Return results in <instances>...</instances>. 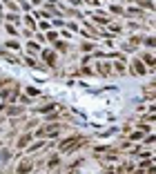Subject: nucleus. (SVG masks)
Returning a JSON list of instances; mask_svg holds the SVG:
<instances>
[{
  "mask_svg": "<svg viewBox=\"0 0 156 174\" xmlns=\"http://www.w3.org/2000/svg\"><path fill=\"white\" fill-rule=\"evenodd\" d=\"M80 143H85L83 136H72V138H65L60 143V152H74L76 147H80Z\"/></svg>",
  "mask_w": 156,
  "mask_h": 174,
  "instance_id": "nucleus-1",
  "label": "nucleus"
},
{
  "mask_svg": "<svg viewBox=\"0 0 156 174\" xmlns=\"http://www.w3.org/2000/svg\"><path fill=\"white\" fill-rule=\"evenodd\" d=\"M60 132V125H47V130H40L38 134H47V136H56Z\"/></svg>",
  "mask_w": 156,
  "mask_h": 174,
  "instance_id": "nucleus-2",
  "label": "nucleus"
},
{
  "mask_svg": "<svg viewBox=\"0 0 156 174\" xmlns=\"http://www.w3.org/2000/svg\"><path fill=\"white\" fill-rule=\"evenodd\" d=\"M132 67H134V71H136L138 76H143V74H145V65H143V63H141L138 58L134 60V63H132Z\"/></svg>",
  "mask_w": 156,
  "mask_h": 174,
  "instance_id": "nucleus-3",
  "label": "nucleus"
},
{
  "mask_svg": "<svg viewBox=\"0 0 156 174\" xmlns=\"http://www.w3.org/2000/svg\"><path fill=\"white\" fill-rule=\"evenodd\" d=\"M31 167H33V165L29 163V161H22V163L18 165V174H27V172L31 170Z\"/></svg>",
  "mask_w": 156,
  "mask_h": 174,
  "instance_id": "nucleus-4",
  "label": "nucleus"
},
{
  "mask_svg": "<svg viewBox=\"0 0 156 174\" xmlns=\"http://www.w3.org/2000/svg\"><path fill=\"white\" fill-rule=\"evenodd\" d=\"M109 71H112V67H109L107 63H100V65H98V74H103V76H109Z\"/></svg>",
  "mask_w": 156,
  "mask_h": 174,
  "instance_id": "nucleus-5",
  "label": "nucleus"
},
{
  "mask_svg": "<svg viewBox=\"0 0 156 174\" xmlns=\"http://www.w3.org/2000/svg\"><path fill=\"white\" fill-rule=\"evenodd\" d=\"M45 63H49V65H56V54L54 52H45Z\"/></svg>",
  "mask_w": 156,
  "mask_h": 174,
  "instance_id": "nucleus-6",
  "label": "nucleus"
},
{
  "mask_svg": "<svg viewBox=\"0 0 156 174\" xmlns=\"http://www.w3.org/2000/svg\"><path fill=\"white\" fill-rule=\"evenodd\" d=\"M29 138H31L29 134H25V136H20V141H18V145H16V147H25V145L29 143Z\"/></svg>",
  "mask_w": 156,
  "mask_h": 174,
  "instance_id": "nucleus-7",
  "label": "nucleus"
},
{
  "mask_svg": "<svg viewBox=\"0 0 156 174\" xmlns=\"http://www.w3.org/2000/svg\"><path fill=\"white\" fill-rule=\"evenodd\" d=\"M145 63L147 65H154V54H145Z\"/></svg>",
  "mask_w": 156,
  "mask_h": 174,
  "instance_id": "nucleus-8",
  "label": "nucleus"
},
{
  "mask_svg": "<svg viewBox=\"0 0 156 174\" xmlns=\"http://www.w3.org/2000/svg\"><path fill=\"white\" fill-rule=\"evenodd\" d=\"M49 165H51V167L58 165V156H51V159H49Z\"/></svg>",
  "mask_w": 156,
  "mask_h": 174,
  "instance_id": "nucleus-9",
  "label": "nucleus"
},
{
  "mask_svg": "<svg viewBox=\"0 0 156 174\" xmlns=\"http://www.w3.org/2000/svg\"><path fill=\"white\" fill-rule=\"evenodd\" d=\"M114 67H116V71H120V74H123V71H125V65H123V63H116Z\"/></svg>",
  "mask_w": 156,
  "mask_h": 174,
  "instance_id": "nucleus-10",
  "label": "nucleus"
},
{
  "mask_svg": "<svg viewBox=\"0 0 156 174\" xmlns=\"http://www.w3.org/2000/svg\"><path fill=\"white\" fill-rule=\"evenodd\" d=\"M27 94H29V96H38V89H33V87H29V89H27Z\"/></svg>",
  "mask_w": 156,
  "mask_h": 174,
  "instance_id": "nucleus-11",
  "label": "nucleus"
}]
</instances>
